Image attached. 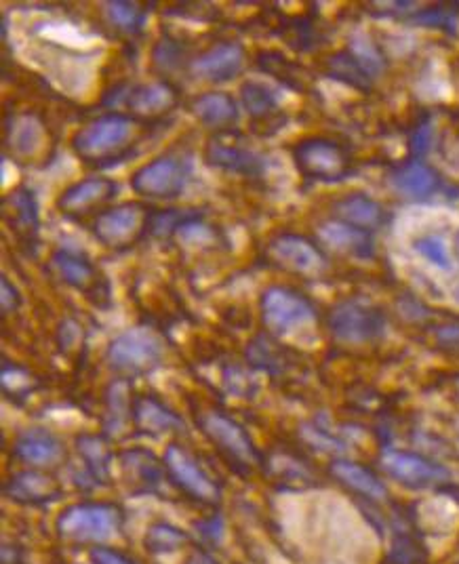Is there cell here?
<instances>
[{
	"label": "cell",
	"instance_id": "d590c367",
	"mask_svg": "<svg viewBox=\"0 0 459 564\" xmlns=\"http://www.w3.org/2000/svg\"><path fill=\"white\" fill-rule=\"evenodd\" d=\"M89 558H91L93 564H135L133 560H129L121 552H114L110 548H93Z\"/></svg>",
	"mask_w": 459,
	"mask_h": 564
},
{
	"label": "cell",
	"instance_id": "b9f144b4",
	"mask_svg": "<svg viewBox=\"0 0 459 564\" xmlns=\"http://www.w3.org/2000/svg\"><path fill=\"white\" fill-rule=\"evenodd\" d=\"M455 301H457V304H459V287L455 289Z\"/></svg>",
	"mask_w": 459,
	"mask_h": 564
},
{
	"label": "cell",
	"instance_id": "4fadbf2b",
	"mask_svg": "<svg viewBox=\"0 0 459 564\" xmlns=\"http://www.w3.org/2000/svg\"><path fill=\"white\" fill-rule=\"evenodd\" d=\"M270 253L283 268L297 274H316L325 264L323 255L318 253V249L312 243H308V240L302 236H293V234H283L272 240Z\"/></svg>",
	"mask_w": 459,
	"mask_h": 564
},
{
	"label": "cell",
	"instance_id": "484cf974",
	"mask_svg": "<svg viewBox=\"0 0 459 564\" xmlns=\"http://www.w3.org/2000/svg\"><path fill=\"white\" fill-rule=\"evenodd\" d=\"M45 129L36 116H19L9 133V144L19 154H36L43 148Z\"/></svg>",
	"mask_w": 459,
	"mask_h": 564
},
{
	"label": "cell",
	"instance_id": "5bb4252c",
	"mask_svg": "<svg viewBox=\"0 0 459 564\" xmlns=\"http://www.w3.org/2000/svg\"><path fill=\"white\" fill-rule=\"evenodd\" d=\"M15 455L30 466H53L64 457V447L47 430H30L15 442Z\"/></svg>",
	"mask_w": 459,
	"mask_h": 564
},
{
	"label": "cell",
	"instance_id": "8d00e7d4",
	"mask_svg": "<svg viewBox=\"0 0 459 564\" xmlns=\"http://www.w3.org/2000/svg\"><path fill=\"white\" fill-rule=\"evenodd\" d=\"M17 304H19V299H17L15 287H11L9 280L3 278V282H0V306H3V314H9L11 310H15Z\"/></svg>",
	"mask_w": 459,
	"mask_h": 564
},
{
	"label": "cell",
	"instance_id": "52a82bcc",
	"mask_svg": "<svg viewBox=\"0 0 459 564\" xmlns=\"http://www.w3.org/2000/svg\"><path fill=\"white\" fill-rule=\"evenodd\" d=\"M295 163L308 179L337 181L348 173V156L335 141L329 139H306L293 152Z\"/></svg>",
	"mask_w": 459,
	"mask_h": 564
},
{
	"label": "cell",
	"instance_id": "7a4b0ae2",
	"mask_svg": "<svg viewBox=\"0 0 459 564\" xmlns=\"http://www.w3.org/2000/svg\"><path fill=\"white\" fill-rule=\"evenodd\" d=\"M118 525H121V514L116 508L106 503H78L59 516L57 531L66 539L106 541L116 533Z\"/></svg>",
	"mask_w": 459,
	"mask_h": 564
},
{
	"label": "cell",
	"instance_id": "83f0119b",
	"mask_svg": "<svg viewBox=\"0 0 459 564\" xmlns=\"http://www.w3.org/2000/svg\"><path fill=\"white\" fill-rule=\"evenodd\" d=\"M350 55L356 59V64L363 68V72L371 78L384 72V57L371 43V38L365 34H354L350 40Z\"/></svg>",
	"mask_w": 459,
	"mask_h": 564
},
{
	"label": "cell",
	"instance_id": "4316f807",
	"mask_svg": "<svg viewBox=\"0 0 459 564\" xmlns=\"http://www.w3.org/2000/svg\"><path fill=\"white\" fill-rule=\"evenodd\" d=\"M53 266L55 270L59 272V276H62L68 285L76 287V289H89L93 282H95V270L93 266L89 264L87 259L83 257H78L74 253H68V251H59L55 257H53Z\"/></svg>",
	"mask_w": 459,
	"mask_h": 564
},
{
	"label": "cell",
	"instance_id": "d6a6232c",
	"mask_svg": "<svg viewBox=\"0 0 459 564\" xmlns=\"http://www.w3.org/2000/svg\"><path fill=\"white\" fill-rule=\"evenodd\" d=\"M78 447H81V455L87 459L89 470L95 474L104 472L108 466V449L99 438H81L78 440Z\"/></svg>",
	"mask_w": 459,
	"mask_h": 564
},
{
	"label": "cell",
	"instance_id": "d6986e66",
	"mask_svg": "<svg viewBox=\"0 0 459 564\" xmlns=\"http://www.w3.org/2000/svg\"><path fill=\"white\" fill-rule=\"evenodd\" d=\"M135 421L137 426L148 434H169L184 428L182 419L171 413L167 407L154 398H139L135 402Z\"/></svg>",
	"mask_w": 459,
	"mask_h": 564
},
{
	"label": "cell",
	"instance_id": "7402d4cb",
	"mask_svg": "<svg viewBox=\"0 0 459 564\" xmlns=\"http://www.w3.org/2000/svg\"><path fill=\"white\" fill-rule=\"evenodd\" d=\"M209 160L215 167H222L226 171L241 173V175H255L259 173V169H262V158L241 146L211 144Z\"/></svg>",
	"mask_w": 459,
	"mask_h": 564
},
{
	"label": "cell",
	"instance_id": "3957f363",
	"mask_svg": "<svg viewBox=\"0 0 459 564\" xmlns=\"http://www.w3.org/2000/svg\"><path fill=\"white\" fill-rule=\"evenodd\" d=\"M262 314L266 327L281 337L310 327L316 318L314 308L304 295L283 287H272L264 293Z\"/></svg>",
	"mask_w": 459,
	"mask_h": 564
},
{
	"label": "cell",
	"instance_id": "1f68e13d",
	"mask_svg": "<svg viewBox=\"0 0 459 564\" xmlns=\"http://www.w3.org/2000/svg\"><path fill=\"white\" fill-rule=\"evenodd\" d=\"M331 66L335 70V76L346 78L354 87H367L369 76L363 72V68L356 64V59L350 53H342L331 59Z\"/></svg>",
	"mask_w": 459,
	"mask_h": 564
},
{
	"label": "cell",
	"instance_id": "8992f818",
	"mask_svg": "<svg viewBox=\"0 0 459 564\" xmlns=\"http://www.w3.org/2000/svg\"><path fill=\"white\" fill-rule=\"evenodd\" d=\"M190 165L175 156H161L139 169L131 186L137 194L148 198H175L184 192Z\"/></svg>",
	"mask_w": 459,
	"mask_h": 564
},
{
	"label": "cell",
	"instance_id": "f1b7e54d",
	"mask_svg": "<svg viewBox=\"0 0 459 564\" xmlns=\"http://www.w3.org/2000/svg\"><path fill=\"white\" fill-rule=\"evenodd\" d=\"M413 249L419 255H422L426 261H430L434 268L445 270V272L451 270V255H449V249H447L445 240L441 236L428 234V236L417 238L413 243Z\"/></svg>",
	"mask_w": 459,
	"mask_h": 564
},
{
	"label": "cell",
	"instance_id": "2e32d148",
	"mask_svg": "<svg viewBox=\"0 0 459 564\" xmlns=\"http://www.w3.org/2000/svg\"><path fill=\"white\" fill-rule=\"evenodd\" d=\"M323 243L329 247L344 251L356 257H371L373 255V240L367 230L346 224V221H327L318 230Z\"/></svg>",
	"mask_w": 459,
	"mask_h": 564
},
{
	"label": "cell",
	"instance_id": "d4e9b609",
	"mask_svg": "<svg viewBox=\"0 0 459 564\" xmlns=\"http://www.w3.org/2000/svg\"><path fill=\"white\" fill-rule=\"evenodd\" d=\"M241 95L247 112L255 118L268 116L281 106V93H278L272 85L264 83V80H249V83L243 85Z\"/></svg>",
	"mask_w": 459,
	"mask_h": 564
},
{
	"label": "cell",
	"instance_id": "30bf717a",
	"mask_svg": "<svg viewBox=\"0 0 459 564\" xmlns=\"http://www.w3.org/2000/svg\"><path fill=\"white\" fill-rule=\"evenodd\" d=\"M144 209L139 205H121L102 213L95 221V234L108 247H123L142 232Z\"/></svg>",
	"mask_w": 459,
	"mask_h": 564
},
{
	"label": "cell",
	"instance_id": "f546056e",
	"mask_svg": "<svg viewBox=\"0 0 459 564\" xmlns=\"http://www.w3.org/2000/svg\"><path fill=\"white\" fill-rule=\"evenodd\" d=\"M184 543H186V535L171 525H154L148 529L146 535V546L156 554L173 552L177 548H182Z\"/></svg>",
	"mask_w": 459,
	"mask_h": 564
},
{
	"label": "cell",
	"instance_id": "ba28073f",
	"mask_svg": "<svg viewBox=\"0 0 459 564\" xmlns=\"http://www.w3.org/2000/svg\"><path fill=\"white\" fill-rule=\"evenodd\" d=\"M165 466L171 472V476L175 478V482L184 491H188L192 497L201 499V501H217L219 499V491L215 487V482L205 474V470L198 466V463L179 447H169L167 455H165Z\"/></svg>",
	"mask_w": 459,
	"mask_h": 564
},
{
	"label": "cell",
	"instance_id": "60d3db41",
	"mask_svg": "<svg viewBox=\"0 0 459 564\" xmlns=\"http://www.w3.org/2000/svg\"><path fill=\"white\" fill-rule=\"evenodd\" d=\"M455 253H457V257H459V232L455 234Z\"/></svg>",
	"mask_w": 459,
	"mask_h": 564
},
{
	"label": "cell",
	"instance_id": "8fae6325",
	"mask_svg": "<svg viewBox=\"0 0 459 564\" xmlns=\"http://www.w3.org/2000/svg\"><path fill=\"white\" fill-rule=\"evenodd\" d=\"M245 66V51L236 43H222L196 57L190 70L196 78L211 80V83H224L234 78Z\"/></svg>",
	"mask_w": 459,
	"mask_h": 564
},
{
	"label": "cell",
	"instance_id": "ffe728a7",
	"mask_svg": "<svg viewBox=\"0 0 459 564\" xmlns=\"http://www.w3.org/2000/svg\"><path fill=\"white\" fill-rule=\"evenodd\" d=\"M339 219L361 230L375 228L384 219V209L365 194H350L335 205Z\"/></svg>",
	"mask_w": 459,
	"mask_h": 564
},
{
	"label": "cell",
	"instance_id": "603a6c76",
	"mask_svg": "<svg viewBox=\"0 0 459 564\" xmlns=\"http://www.w3.org/2000/svg\"><path fill=\"white\" fill-rule=\"evenodd\" d=\"M173 104H175V91L163 83L144 85L129 95L131 110L144 116L167 112Z\"/></svg>",
	"mask_w": 459,
	"mask_h": 564
},
{
	"label": "cell",
	"instance_id": "277c9868",
	"mask_svg": "<svg viewBox=\"0 0 459 564\" xmlns=\"http://www.w3.org/2000/svg\"><path fill=\"white\" fill-rule=\"evenodd\" d=\"M329 329L346 344H367L386 331L384 314L363 301H344L333 308L329 316Z\"/></svg>",
	"mask_w": 459,
	"mask_h": 564
},
{
	"label": "cell",
	"instance_id": "5b68a950",
	"mask_svg": "<svg viewBox=\"0 0 459 564\" xmlns=\"http://www.w3.org/2000/svg\"><path fill=\"white\" fill-rule=\"evenodd\" d=\"M165 346L154 331L137 327L118 335L108 350V358L116 369L123 371H148L161 362Z\"/></svg>",
	"mask_w": 459,
	"mask_h": 564
},
{
	"label": "cell",
	"instance_id": "e575fe53",
	"mask_svg": "<svg viewBox=\"0 0 459 564\" xmlns=\"http://www.w3.org/2000/svg\"><path fill=\"white\" fill-rule=\"evenodd\" d=\"M415 19L419 24L434 26V28H455V15L451 11H443V9L426 11L422 15H417Z\"/></svg>",
	"mask_w": 459,
	"mask_h": 564
},
{
	"label": "cell",
	"instance_id": "ac0fdd59",
	"mask_svg": "<svg viewBox=\"0 0 459 564\" xmlns=\"http://www.w3.org/2000/svg\"><path fill=\"white\" fill-rule=\"evenodd\" d=\"M392 186L398 194L409 198H426L438 186V175L422 160H411L392 175Z\"/></svg>",
	"mask_w": 459,
	"mask_h": 564
},
{
	"label": "cell",
	"instance_id": "7c38bea8",
	"mask_svg": "<svg viewBox=\"0 0 459 564\" xmlns=\"http://www.w3.org/2000/svg\"><path fill=\"white\" fill-rule=\"evenodd\" d=\"M203 428H205L207 436L215 442V445L222 447L234 459L245 461V463H253L257 459L251 438L230 417H226L222 413H205L203 415Z\"/></svg>",
	"mask_w": 459,
	"mask_h": 564
},
{
	"label": "cell",
	"instance_id": "9c48e42d",
	"mask_svg": "<svg viewBox=\"0 0 459 564\" xmlns=\"http://www.w3.org/2000/svg\"><path fill=\"white\" fill-rule=\"evenodd\" d=\"M382 461L390 476L401 480L403 485L409 487H430L436 485V482H443L449 478V472L445 468L436 466V463L413 453L388 451Z\"/></svg>",
	"mask_w": 459,
	"mask_h": 564
},
{
	"label": "cell",
	"instance_id": "ab89813d",
	"mask_svg": "<svg viewBox=\"0 0 459 564\" xmlns=\"http://www.w3.org/2000/svg\"><path fill=\"white\" fill-rule=\"evenodd\" d=\"M186 564H219V562L215 558H211L209 554H205V552H194V554L188 556Z\"/></svg>",
	"mask_w": 459,
	"mask_h": 564
},
{
	"label": "cell",
	"instance_id": "836d02e7",
	"mask_svg": "<svg viewBox=\"0 0 459 564\" xmlns=\"http://www.w3.org/2000/svg\"><path fill=\"white\" fill-rule=\"evenodd\" d=\"M112 419V430H121L123 423L129 419V394L123 384H116L110 394V415Z\"/></svg>",
	"mask_w": 459,
	"mask_h": 564
},
{
	"label": "cell",
	"instance_id": "cb8c5ba5",
	"mask_svg": "<svg viewBox=\"0 0 459 564\" xmlns=\"http://www.w3.org/2000/svg\"><path fill=\"white\" fill-rule=\"evenodd\" d=\"M194 112L205 125L222 127L236 118V104L226 93H207L196 99Z\"/></svg>",
	"mask_w": 459,
	"mask_h": 564
},
{
	"label": "cell",
	"instance_id": "e0dca14e",
	"mask_svg": "<svg viewBox=\"0 0 459 564\" xmlns=\"http://www.w3.org/2000/svg\"><path fill=\"white\" fill-rule=\"evenodd\" d=\"M116 192V186L108 179H85L81 184H74L68 188L57 200V207L66 213H81L91 209L97 203H104V200L112 198Z\"/></svg>",
	"mask_w": 459,
	"mask_h": 564
},
{
	"label": "cell",
	"instance_id": "f35d334b",
	"mask_svg": "<svg viewBox=\"0 0 459 564\" xmlns=\"http://www.w3.org/2000/svg\"><path fill=\"white\" fill-rule=\"evenodd\" d=\"M438 339L443 344H459V325H447L438 329Z\"/></svg>",
	"mask_w": 459,
	"mask_h": 564
},
{
	"label": "cell",
	"instance_id": "6da1fadb",
	"mask_svg": "<svg viewBox=\"0 0 459 564\" xmlns=\"http://www.w3.org/2000/svg\"><path fill=\"white\" fill-rule=\"evenodd\" d=\"M135 133V123L121 114H108L93 120L76 133L72 146L87 160H106L121 152Z\"/></svg>",
	"mask_w": 459,
	"mask_h": 564
},
{
	"label": "cell",
	"instance_id": "44dd1931",
	"mask_svg": "<svg viewBox=\"0 0 459 564\" xmlns=\"http://www.w3.org/2000/svg\"><path fill=\"white\" fill-rule=\"evenodd\" d=\"M333 474L344 482V485H348L350 489H354L356 493H361L369 499H375V501H382L386 499L388 491L384 487V482L379 480L373 472H369L367 468L363 466H358V463H352V461H335L333 463Z\"/></svg>",
	"mask_w": 459,
	"mask_h": 564
},
{
	"label": "cell",
	"instance_id": "4dcf8cb0",
	"mask_svg": "<svg viewBox=\"0 0 459 564\" xmlns=\"http://www.w3.org/2000/svg\"><path fill=\"white\" fill-rule=\"evenodd\" d=\"M106 15L116 28L127 32H133L144 24V11L133 3H106Z\"/></svg>",
	"mask_w": 459,
	"mask_h": 564
},
{
	"label": "cell",
	"instance_id": "9a60e30c",
	"mask_svg": "<svg viewBox=\"0 0 459 564\" xmlns=\"http://www.w3.org/2000/svg\"><path fill=\"white\" fill-rule=\"evenodd\" d=\"M9 499L17 503H28V506H43V503L55 501L59 497V487L49 476L38 472H22L15 474L5 487Z\"/></svg>",
	"mask_w": 459,
	"mask_h": 564
},
{
	"label": "cell",
	"instance_id": "74e56055",
	"mask_svg": "<svg viewBox=\"0 0 459 564\" xmlns=\"http://www.w3.org/2000/svg\"><path fill=\"white\" fill-rule=\"evenodd\" d=\"M430 139H432V129L430 125L419 127L413 135V152L415 154H424L430 148Z\"/></svg>",
	"mask_w": 459,
	"mask_h": 564
}]
</instances>
